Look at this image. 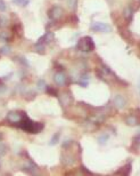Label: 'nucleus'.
I'll return each mask as SVG.
<instances>
[{
  "instance_id": "obj_1",
  "label": "nucleus",
  "mask_w": 140,
  "mask_h": 176,
  "mask_svg": "<svg viewBox=\"0 0 140 176\" xmlns=\"http://www.w3.org/2000/svg\"><path fill=\"white\" fill-rule=\"evenodd\" d=\"M76 48L82 50V52H91L95 49V42L91 37H83L78 41Z\"/></svg>"
},
{
  "instance_id": "obj_2",
  "label": "nucleus",
  "mask_w": 140,
  "mask_h": 176,
  "mask_svg": "<svg viewBox=\"0 0 140 176\" xmlns=\"http://www.w3.org/2000/svg\"><path fill=\"white\" fill-rule=\"evenodd\" d=\"M90 29L92 31H96V32H110L112 31V26L107 23H102V22H93L91 25H90Z\"/></svg>"
},
{
  "instance_id": "obj_3",
  "label": "nucleus",
  "mask_w": 140,
  "mask_h": 176,
  "mask_svg": "<svg viewBox=\"0 0 140 176\" xmlns=\"http://www.w3.org/2000/svg\"><path fill=\"white\" fill-rule=\"evenodd\" d=\"M48 16L50 20L57 21L59 20L62 16H63V8L59 7V6H54L49 9L48 12Z\"/></svg>"
},
{
  "instance_id": "obj_4",
  "label": "nucleus",
  "mask_w": 140,
  "mask_h": 176,
  "mask_svg": "<svg viewBox=\"0 0 140 176\" xmlns=\"http://www.w3.org/2000/svg\"><path fill=\"white\" fill-rule=\"evenodd\" d=\"M25 116H26L25 112H9L7 116V119L10 122H19Z\"/></svg>"
},
{
  "instance_id": "obj_5",
  "label": "nucleus",
  "mask_w": 140,
  "mask_h": 176,
  "mask_svg": "<svg viewBox=\"0 0 140 176\" xmlns=\"http://www.w3.org/2000/svg\"><path fill=\"white\" fill-rule=\"evenodd\" d=\"M66 79H67V77H66V75L64 72H57L55 75V77H54V81L58 86H64L66 84Z\"/></svg>"
},
{
  "instance_id": "obj_6",
  "label": "nucleus",
  "mask_w": 140,
  "mask_h": 176,
  "mask_svg": "<svg viewBox=\"0 0 140 176\" xmlns=\"http://www.w3.org/2000/svg\"><path fill=\"white\" fill-rule=\"evenodd\" d=\"M113 103H114V105L117 108V109H123L124 106H125V104H126V101H125V98L123 97L122 95H116L114 99H113Z\"/></svg>"
},
{
  "instance_id": "obj_7",
  "label": "nucleus",
  "mask_w": 140,
  "mask_h": 176,
  "mask_svg": "<svg viewBox=\"0 0 140 176\" xmlns=\"http://www.w3.org/2000/svg\"><path fill=\"white\" fill-rule=\"evenodd\" d=\"M133 14H135V10H133V8H132L131 6H126V7L124 8V10H123V16H124V19L128 21V22L132 21Z\"/></svg>"
},
{
  "instance_id": "obj_8",
  "label": "nucleus",
  "mask_w": 140,
  "mask_h": 176,
  "mask_svg": "<svg viewBox=\"0 0 140 176\" xmlns=\"http://www.w3.org/2000/svg\"><path fill=\"white\" fill-rule=\"evenodd\" d=\"M62 162L66 166H71L75 162V159H74V156L71 155V153H65L62 156Z\"/></svg>"
},
{
  "instance_id": "obj_9",
  "label": "nucleus",
  "mask_w": 140,
  "mask_h": 176,
  "mask_svg": "<svg viewBox=\"0 0 140 176\" xmlns=\"http://www.w3.org/2000/svg\"><path fill=\"white\" fill-rule=\"evenodd\" d=\"M125 124L129 125V126H137L140 124V119L135 115H130L125 119Z\"/></svg>"
},
{
  "instance_id": "obj_10",
  "label": "nucleus",
  "mask_w": 140,
  "mask_h": 176,
  "mask_svg": "<svg viewBox=\"0 0 140 176\" xmlns=\"http://www.w3.org/2000/svg\"><path fill=\"white\" fill-rule=\"evenodd\" d=\"M131 164H128V165H125V166H123L122 168H120L115 174L116 175H123V176H126L129 175L130 173H131Z\"/></svg>"
},
{
  "instance_id": "obj_11",
  "label": "nucleus",
  "mask_w": 140,
  "mask_h": 176,
  "mask_svg": "<svg viewBox=\"0 0 140 176\" xmlns=\"http://www.w3.org/2000/svg\"><path fill=\"white\" fill-rule=\"evenodd\" d=\"M59 101L63 105H70L71 103L73 102V97L71 96L70 94H66V93H63L62 96L59 97Z\"/></svg>"
},
{
  "instance_id": "obj_12",
  "label": "nucleus",
  "mask_w": 140,
  "mask_h": 176,
  "mask_svg": "<svg viewBox=\"0 0 140 176\" xmlns=\"http://www.w3.org/2000/svg\"><path fill=\"white\" fill-rule=\"evenodd\" d=\"M25 169H26L30 174H34L35 172H36V169H38V167H36V165H35L32 160H29V164L25 166Z\"/></svg>"
},
{
  "instance_id": "obj_13",
  "label": "nucleus",
  "mask_w": 140,
  "mask_h": 176,
  "mask_svg": "<svg viewBox=\"0 0 140 176\" xmlns=\"http://www.w3.org/2000/svg\"><path fill=\"white\" fill-rule=\"evenodd\" d=\"M45 43H35V52H38L39 54H45Z\"/></svg>"
},
{
  "instance_id": "obj_14",
  "label": "nucleus",
  "mask_w": 140,
  "mask_h": 176,
  "mask_svg": "<svg viewBox=\"0 0 140 176\" xmlns=\"http://www.w3.org/2000/svg\"><path fill=\"white\" fill-rule=\"evenodd\" d=\"M9 39H10V36L8 32H6V31L0 32V40L1 41H9Z\"/></svg>"
},
{
  "instance_id": "obj_15",
  "label": "nucleus",
  "mask_w": 140,
  "mask_h": 176,
  "mask_svg": "<svg viewBox=\"0 0 140 176\" xmlns=\"http://www.w3.org/2000/svg\"><path fill=\"white\" fill-rule=\"evenodd\" d=\"M108 135L107 134H103L102 136L98 137V143L99 144H102V145H105L106 143H107V141H108Z\"/></svg>"
},
{
  "instance_id": "obj_16",
  "label": "nucleus",
  "mask_w": 140,
  "mask_h": 176,
  "mask_svg": "<svg viewBox=\"0 0 140 176\" xmlns=\"http://www.w3.org/2000/svg\"><path fill=\"white\" fill-rule=\"evenodd\" d=\"M46 86H47V84L45 82V80H42V79L38 80V84H36L38 90H43V89H46Z\"/></svg>"
},
{
  "instance_id": "obj_17",
  "label": "nucleus",
  "mask_w": 140,
  "mask_h": 176,
  "mask_svg": "<svg viewBox=\"0 0 140 176\" xmlns=\"http://www.w3.org/2000/svg\"><path fill=\"white\" fill-rule=\"evenodd\" d=\"M13 2L15 3V5H17V6H21V7H25V6H27L29 5V0H13Z\"/></svg>"
},
{
  "instance_id": "obj_18",
  "label": "nucleus",
  "mask_w": 140,
  "mask_h": 176,
  "mask_svg": "<svg viewBox=\"0 0 140 176\" xmlns=\"http://www.w3.org/2000/svg\"><path fill=\"white\" fill-rule=\"evenodd\" d=\"M46 92L49 94V95H51V96H56L57 95V90L55 89V88H53L51 86H46Z\"/></svg>"
},
{
  "instance_id": "obj_19",
  "label": "nucleus",
  "mask_w": 140,
  "mask_h": 176,
  "mask_svg": "<svg viewBox=\"0 0 140 176\" xmlns=\"http://www.w3.org/2000/svg\"><path fill=\"white\" fill-rule=\"evenodd\" d=\"M59 136H60V134L59 133H57V134H55L51 138V141L49 142V145H55V144H57L58 142H59Z\"/></svg>"
},
{
  "instance_id": "obj_20",
  "label": "nucleus",
  "mask_w": 140,
  "mask_h": 176,
  "mask_svg": "<svg viewBox=\"0 0 140 176\" xmlns=\"http://www.w3.org/2000/svg\"><path fill=\"white\" fill-rule=\"evenodd\" d=\"M9 53H10V47H8V46H3L0 49V54H2V55H7Z\"/></svg>"
},
{
  "instance_id": "obj_21",
  "label": "nucleus",
  "mask_w": 140,
  "mask_h": 176,
  "mask_svg": "<svg viewBox=\"0 0 140 176\" xmlns=\"http://www.w3.org/2000/svg\"><path fill=\"white\" fill-rule=\"evenodd\" d=\"M6 9H7V7H6L5 1H3V0H0V12L2 13V12H5Z\"/></svg>"
},
{
  "instance_id": "obj_22",
  "label": "nucleus",
  "mask_w": 140,
  "mask_h": 176,
  "mask_svg": "<svg viewBox=\"0 0 140 176\" xmlns=\"http://www.w3.org/2000/svg\"><path fill=\"white\" fill-rule=\"evenodd\" d=\"M7 25V19L5 16H0V26Z\"/></svg>"
},
{
  "instance_id": "obj_23",
  "label": "nucleus",
  "mask_w": 140,
  "mask_h": 176,
  "mask_svg": "<svg viewBox=\"0 0 140 176\" xmlns=\"http://www.w3.org/2000/svg\"><path fill=\"white\" fill-rule=\"evenodd\" d=\"M73 143V141H71V139H69L67 142H64V144H63V148H65V149H67L69 146H70L71 144Z\"/></svg>"
},
{
  "instance_id": "obj_24",
  "label": "nucleus",
  "mask_w": 140,
  "mask_h": 176,
  "mask_svg": "<svg viewBox=\"0 0 140 176\" xmlns=\"http://www.w3.org/2000/svg\"><path fill=\"white\" fill-rule=\"evenodd\" d=\"M19 62H21V63H23V64H25L26 66H29V63L26 62L25 57H19Z\"/></svg>"
},
{
  "instance_id": "obj_25",
  "label": "nucleus",
  "mask_w": 140,
  "mask_h": 176,
  "mask_svg": "<svg viewBox=\"0 0 140 176\" xmlns=\"http://www.w3.org/2000/svg\"><path fill=\"white\" fill-rule=\"evenodd\" d=\"M81 168H82V172H84V173H87V174H90V172L86 169V167H81Z\"/></svg>"
},
{
  "instance_id": "obj_26",
  "label": "nucleus",
  "mask_w": 140,
  "mask_h": 176,
  "mask_svg": "<svg viewBox=\"0 0 140 176\" xmlns=\"http://www.w3.org/2000/svg\"><path fill=\"white\" fill-rule=\"evenodd\" d=\"M138 87H139V94H140V86H138Z\"/></svg>"
}]
</instances>
